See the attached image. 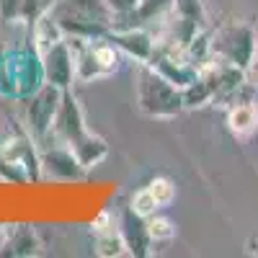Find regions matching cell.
Returning <instances> with one entry per match:
<instances>
[{
    "label": "cell",
    "instance_id": "obj_10",
    "mask_svg": "<svg viewBox=\"0 0 258 258\" xmlns=\"http://www.w3.org/2000/svg\"><path fill=\"white\" fill-rule=\"evenodd\" d=\"M121 238H124V245H126V253L135 255V258H147L150 255V232H147V217H140V214L132 209V207H124L121 214H119V222H116Z\"/></svg>",
    "mask_w": 258,
    "mask_h": 258
},
{
    "label": "cell",
    "instance_id": "obj_14",
    "mask_svg": "<svg viewBox=\"0 0 258 258\" xmlns=\"http://www.w3.org/2000/svg\"><path fill=\"white\" fill-rule=\"evenodd\" d=\"M62 39H64V31H62V26L54 21L52 13L41 16L36 24L31 26V41H34V49H36L39 54H44L47 49H52L57 41H62Z\"/></svg>",
    "mask_w": 258,
    "mask_h": 258
},
{
    "label": "cell",
    "instance_id": "obj_24",
    "mask_svg": "<svg viewBox=\"0 0 258 258\" xmlns=\"http://www.w3.org/2000/svg\"><path fill=\"white\" fill-rule=\"evenodd\" d=\"M103 3L109 6L116 16H132L140 0H103Z\"/></svg>",
    "mask_w": 258,
    "mask_h": 258
},
{
    "label": "cell",
    "instance_id": "obj_4",
    "mask_svg": "<svg viewBox=\"0 0 258 258\" xmlns=\"http://www.w3.org/2000/svg\"><path fill=\"white\" fill-rule=\"evenodd\" d=\"M255 49L258 31L245 21H232V24H225L212 34V57L238 64L245 73L253 70L255 64Z\"/></svg>",
    "mask_w": 258,
    "mask_h": 258
},
{
    "label": "cell",
    "instance_id": "obj_13",
    "mask_svg": "<svg viewBox=\"0 0 258 258\" xmlns=\"http://www.w3.org/2000/svg\"><path fill=\"white\" fill-rule=\"evenodd\" d=\"M227 126L235 137H250L258 129V103L253 101H235L227 111Z\"/></svg>",
    "mask_w": 258,
    "mask_h": 258
},
{
    "label": "cell",
    "instance_id": "obj_6",
    "mask_svg": "<svg viewBox=\"0 0 258 258\" xmlns=\"http://www.w3.org/2000/svg\"><path fill=\"white\" fill-rule=\"evenodd\" d=\"M39 57H41V70H44V83H52L62 91H70L75 83V52L68 36Z\"/></svg>",
    "mask_w": 258,
    "mask_h": 258
},
{
    "label": "cell",
    "instance_id": "obj_23",
    "mask_svg": "<svg viewBox=\"0 0 258 258\" xmlns=\"http://www.w3.org/2000/svg\"><path fill=\"white\" fill-rule=\"evenodd\" d=\"M24 0H0V21L3 24H18Z\"/></svg>",
    "mask_w": 258,
    "mask_h": 258
},
{
    "label": "cell",
    "instance_id": "obj_8",
    "mask_svg": "<svg viewBox=\"0 0 258 258\" xmlns=\"http://www.w3.org/2000/svg\"><path fill=\"white\" fill-rule=\"evenodd\" d=\"M103 39H109L121 54H126L129 59H135L137 64L150 62L153 54H155V49H158V39L153 34H147L145 29H135V26H129V29H111Z\"/></svg>",
    "mask_w": 258,
    "mask_h": 258
},
{
    "label": "cell",
    "instance_id": "obj_1",
    "mask_svg": "<svg viewBox=\"0 0 258 258\" xmlns=\"http://www.w3.org/2000/svg\"><path fill=\"white\" fill-rule=\"evenodd\" d=\"M62 26L64 36L103 39L114 29L116 13L103 0H57L49 11Z\"/></svg>",
    "mask_w": 258,
    "mask_h": 258
},
{
    "label": "cell",
    "instance_id": "obj_15",
    "mask_svg": "<svg viewBox=\"0 0 258 258\" xmlns=\"http://www.w3.org/2000/svg\"><path fill=\"white\" fill-rule=\"evenodd\" d=\"M93 253L101 255V258L129 255V253H126V245H124V238H121V232H119V227L109 225V227L93 230Z\"/></svg>",
    "mask_w": 258,
    "mask_h": 258
},
{
    "label": "cell",
    "instance_id": "obj_16",
    "mask_svg": "<svg viewBox=\"0 0 258 258\" xmlns=\"http://www.w3.org/2000/svg\"><path fill=\"white\" fill-rule=\"evenodd\" d=\"M181 98H183V109H202V106L214 101V88L204 75H197V80L188 83L181 91Z\"/></svg>",
    "mask_w": 258,
    "mask_h": 258
},
{
    "label": "cell",
    "instance_id": "obj_20",
    "mask_svg": "<svg viewBox=\"0 0 258 258\" xmlns=\"http://www.w3.org/2000/svg\"><path fill=\"white\" fill-rule=\"evenodd\" d=\"M170 8H173V0H140L132 16L140 21H153V18H160L163 13H168Z\"/></svg>",
    "mask_w": 258,
    "mask_h": 258
},
{
    "label": "cell",
    "instance_id": "obj_2",
    "mask_svg": "<svg viewBox=\"0 0 258 258\" xmlns=\"http://www.w3.org/2000/svg\"><path fill=\"white\" fill-rule=\"evenodd\" d=\"M135 101L137 109L150 119H173L183 111L181 88L165 80L153 64H137L135 75Z\"/></svg>",
    "mask_w": 258,
    "mask_h": 258
},
{
    "label": "cell",
    "instance_id": "obj_18",
    "mask_svg": "<svg viewBox=\"0 0 258 258\" xmlns=\"http://www.w3.org/2000/svg\"><path fill=\"white\" fill-rule=\"evenodd\" d=\"M173 11L176 16L186 18V21H194L197 26H204L207 24V8H204V0H173Z\"/></svg>",
    "mask_w": 258,
    "mask_h": 258
},
{
    "label": "cell",
    "instance_id": "obj_19",
    "mask_svg": "<svg viewBox=\"0 0 258 258\" xmlns=\"http://www.w3.org/2000/svg\"><path fill=\"white\" fill-rule=\"evenodd\" d=\"M57 0H24V6H21V18L18 24H26V26H34L41 16H47L52 11V6Z\"/></svg>",
    "mask_w": 258,
    "mask_h": 258
},
{
    "label": "cell",
    "instance_id": "obj_9",
    "mask_svg": "<svg viewBox=\"0 0 258 258\" xmlns=\"http://www.w3.org/2000/svg\"><path fill=\"white\" fill-rule=\"evenodd\" d=\"M85 132H88V124H85L78 98L73 96V91H62V103H59L54 124H52V140L70 145Z\"/></svg>",
    "mask_w": 258,
    "mask_h": 258
},
{
    "label": "cell",
    "instance_id": "obj_27",
    "mask_svg": "<svg viewBox=\"0 0 258 258\" xmlns=\"http://www.w3.org/2000/svg\"><path fill=\"white\" fill-rule=\"evenodd\" d=\"M253 68H258V49H255V64H253Z\"/></svg>",
    "mask_w": 258,
    "mask_h": 258
},
{
    "label": "cell",
    "instance_id": "obj_17",
    "mask_svg": "<svg viewBox=\"0 0 258 258\" xmlns=\"http://www.w3.org/2000/svg\"><path fill=\"white\" fill-rule=\"evenodd\" d=\"M147 232H150V240H153V243L173 240L176 238V222L155 212V214H150V217H147Z\"/></svg>",
    "mask_w": 258,
    "mask_h": 258
},
{
    "label": "cell",
    "instance_id": "obj_3",
    "mask_svg": "<svg viewBox=\"0 0 258 258\" xmlns=\"http://www.w3.org/2000/svg\"><path fill=\"white\" fill-rule=\"evenodd\" d=\"M75 52V83H93L119 70L121 52L109 39H75L68 36Z\"/></svg>",
    "mask_w": 258,
    "mask_h": 258
},
{
    "label": "cell",
    "instance_id": "obj_22",
    "mask_svg": "<svg viewBox=\"0 0 258 258\" xmlns=\"http://www.w3.org/2000/svg\"><path fill=\"white\" fill-rule=\"evenodd\" d=\"M147 188L153 191V197L158 199L160 209L163 207H170V204H173V199H176V183L170 181V178H165V176H155L153 181L147 183Z\"/></svg>",
    "mask_w": 258,
    "mask_h": 258
},
{
    "label": "cell",
    "instance_id": "obj_25",
    "mask_svg": "<svg viewBox=\"0 0 258 258\" xmlns=\"http://www.w3.org/2000/svg\"><path fill=\"white\" fill-rule=\"evenodd\" d=\"M245 253L248 255H258V235H253V238L245 243Z\"/></svg>",
    "mask_w": 258,
    "mask_h": 258
},
{
    "label": "cell",
    "instance_id": "obj_12",
    "mask_svg": "<svg viewBox=\"0 0 258 258\" xmlns=\"http://www.w3.org/2000/svg\"><path fill=\"white\" fill-rule=\"evenodd\" d=\"M68 147L75 153L78 163H80L85 170L101 165L106 158H109V142H106L103 137H98L96 132H91V129H88L85 135H80L75 142H70Z\"/></svg>",
    "mask_w": 258,
    "mask_h": 258
},
{
    "label": "cell",
    "instance_id": "obj_26",
    "mask_svg": "<svg viewBox=\"0 0 258 258\" xmlns=\"http://www.w3.org/2000/svg\"><path fill=\"white\" fill-rule=\"evenodd\" d=\"M8 49H11V47L0 44V68H3V62H6V57H8Z\"/></svg>",
    "mask_w": 258,
    "mask_h": 258
},
{
    "label": "cell",
    "instance_id": "obj_7",
    "mask_svg": "<svg viewBox=\"0 0 258 258\" xmlns=\"http://www.w3.org/2000/svg\"><path fill=\"white\" fill-rule=\"evenodd\" d=\"M39 163H41V176L54 178V181H80L88 170H85L75 153L59 140H54L52 147H44L39 153Z\"/></svg>",
    "mask_w": 258,
    "mask_h": 258
},
{
    "label": "cell",
    "instance_id": "obj_11",
    "mask_svg": "<svg viewBox=\"0 0 258 258\" xmlns=\"http://www.w3.org/2000/svg\"><path fill=\"white\" fill-rule=\"evenodd\" d=\"M39 253H41V240L31 225H13L6 230V238L0 243V255L31 258Z\"/></svg>",
    "mask_w": 258,
    "mask_h": 258
},
{
    "label": "cell",
    "instance_id": "obj_5",
    "mask_svg": "<svg viewBox=\"0 0 258 258\" xmlns=\"http://www.w3.org/2000/svg\"><path fill=\"white\" fill-rule=\"evenodd\" d=\"M26 101V126L29 135L36 145H44L52 137V124L57 116V109L62 103V88L52 83H44L41 88H36Z\"/></svg>",
    "mask_w": 258,
    "mask_h": 258
},
{
    "label": "cell",
    "instance_id": "obj_21",
    "mask_svg": "<svg viewBox=\"0 0 258 258\" xmlns=\"http://www.w3.org/2000/svg\"><path fill=\"white\" fill-rule=\"evenodd\" d=\"M129 207H132V209L140 214V217H150V214H155V212L160 209L158 199L153 197V191H150L147 186H142L140 191L132 194V199H129Z\"/></svg>",
    "mask_w": 258,
    "mask_h": 258
}]
</instances>
